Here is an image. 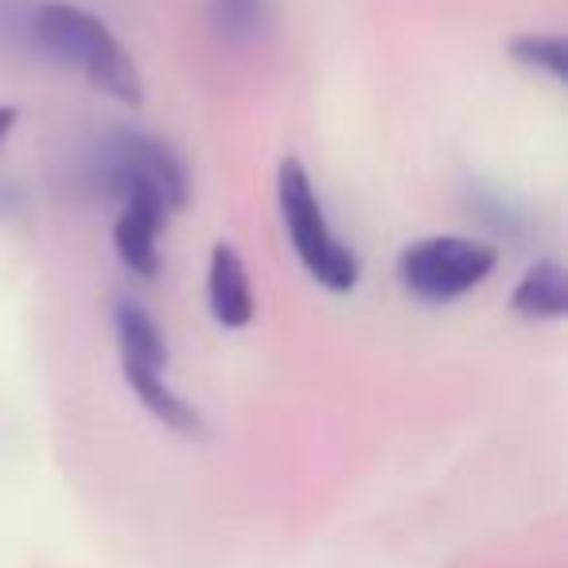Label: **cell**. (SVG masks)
<instances>
[{"label": "cell", "mask_w": 568, "mask_h": 568, "mask_svg": "<svg viewBox=\"0 0 568 568\" xmlns=\"http://www.w3.org/2000/svg\"><path fill=\"white\" fill-rule=\"evenodd\" d=\"M0 48L67 67L125 105L144 102V79L125 43L71 0H0Z\"/></svg>", "instance_id": "1"}, {"label": "cell", "mask_w": 568, "mask_h": 568, "mask_svg": "<svg viewBox=\"0 0 568 568\" xmlns=\"http://www.w3.org/2000/svg\"><path fill=\"white\" fill-rule=\"evenodd\" d=\"M113 335H118V351H121V374H125L129 389L141 397L144 409L180 436L203 433V417H199L195 405H187L164 382L168 343L156 320L141 304L118 301V308H113Z\"/></svg>", "instance_id": "2"}, {"label": "cell", "mask_w": 568, "mask_h": 568, "mask_svg": "<svg viewBox=\"0 0 568 568\" xmlns=\"http://www.w3.org/2000/svg\"><path fill=\"white\" fill-rule=\"evenodd\" d=\"M276 203H281V219H284V226H288V237H293V250H296V257H301V265L308 268L324 288H332V293H351L358 284V257L335 237V230L327 226L308 168L296 156L281 160V172H276Z\"/></svg>", "instance_id": "3"}, {"label": "cell", "mask_w": 568, "mask_h": 568, "mask_svg": "<svg viewBox=\"0 0 568 568\" xmlns=\"http://www.w3.org/2000/svg\"><path fill=\"white\" fill-rule=\"evenodd\" d=\"M90 183L121 203L133 191H152L172 211L187 203V172L164 141L144 133H113L90 152Z\"/></svg>", "instance_id": "4"}, {"label": "cell", "mask_w": 568, "mask_h": 568, "mask_svg": "<svg viewBox=\"0 0 568 568\" xmlns=\"http://www.w3.org/2000/svg\"><path fill=\"white\" fill-rule=\"evenodd\" d=\"M498 253L475 237H425L413 242L397 257V276L405 293H413L425 304H452L475 284H483L495 268Z\"/></svg>", "instance_id": "5"}, {"label": "cell", "mask_w": 568, "mask_h": 568, "mask_svg": "<svg viewBox=\"0 0 568 568\" xmlns=\"http://www.w3.org/2000/svg\"><path fill=\"white\" fill-rule=\"evenodd\" d=\"M172 206L164 203L152 191H133V195L121 199L118 226H113V245H118V257L129 273L136 276H156L160 273V230H164Z\"/></svg>", "instance_id": "6"}, {"label": "cell", "mask_w": 568, "mask_h": 568, "mask_svg": "<svg viewBox=\"0 0 568 568\" xmlns=\"http://www.w3.org/2000/svg\"><path fill=\"white\" fill-rule=\"evenodd\" d=\"M206 304L211 316L222 327H245L253 320V288L250 273H245L242 253L230 242H219L211 250V265H206Z\"/></svg>", "instance_id": "7"}, {"label": "cell", "mask_w": 568, "mask_h": 568, "mask_svg": "<svg viewBox=\"0 0 568 568\" xmlns=\"http://www.w3.org/2000/svg\"><path fill=\"white\" fill-rule=\"evenodd\" d=\"M510 308L521 320H560L568 312V273L557 261H537L510 293Z\"/></svg>", "instance_id": "8"}, {"label": "cell", "mask_w": 568, "mask_h": 568, "mask_svg": "<svg viewBox=\"0 0 568 568\" xmlns=\"http://www.w3.org/2000/svg\"><path fill=\"white\" fill-rule=\"evenodd\" d=\"M206 28L230 48L257 43L273 28V0H206Z\"/></svg>", "instance_id": "9"}, {"label": "cell", "mask_w": 568, "mask_h": 568, "mask_svg": "<svg viewBox=\"0 0 568 568\" xmlns=\"http://www.w3.org/2000/svg\"><path fill=\"white\" fill-rule=\"evenodd\" d=\"M510 55L518 59L529 71L549 74L552 82L568 79V43L565 36H549V32H526L510 43Z\"/></svg>", "instance_id": "10"}, {"label": "cell", "mask_w": 568, "mask_h": 568, "mask_svg": "<svg viewBox=\"0 0 568 568\" xmlns=\"http://www.w3.org/2000/svg\"><path fill=\"white\" fill-rule=\"evenodd\" d=\"M17 118H20V113L12 110V105H0V141H4V136L12 133V125H17Z\"/></svg>", "instance_id": "11"}]
</instances>
